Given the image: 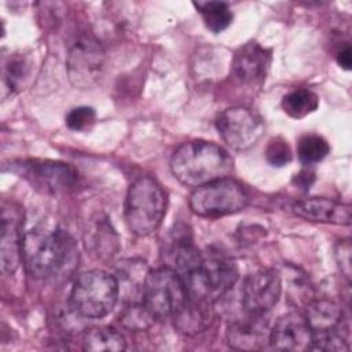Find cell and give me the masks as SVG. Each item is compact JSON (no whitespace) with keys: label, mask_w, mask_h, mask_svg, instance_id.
<instances>
[{"label":"cell","mask_w":352,"mask_h":352,"mask_svg":"<svg viewBox=\"0 0 352 352\" xmlns=\"http://www.w3.org/2000/svg\"><path fill=\"white\" fill-rule=\"evenodd\" d=\"M188 298L216 302L227 294L238 280L236 265L226 257L204 258L183 276Z\"/></svg>","instance_id":"6"},{"label":"cell","mask_w":352,"mask_h":352,"mask_svg":"<svg viewBox=\"0 0 352 352\" xmlns=\"http://www.w3.org/2000/svg\"><path fill=\"white\" fill-rule=\"evenodd\" d=\"M140 293V301L155 320L173 316L188 300L183 278L170 267L147 271Z\"/></svg>","instance_id":"5"},{"label":"cell","mask_w":352,"mask_h":352,"mask_svg":"<svg viewBox=\"0 0 352 352\" xmlns=\"http://www.w3.org/2000/svg\"><path fill=\"white\" fill-rule=\"evenodd\" d=\"M125 348L124 336L114 327H95L87 331L84 337V349L89 352H118Z\"/></svg>","instance_id":"19"},{"label":"cell","mask_w":352,"mask_h":352,"mask_svg":"<svg viewBox=\"0 0 352 352\" xmlns=\"http://www.w3.org/2000/svg\"><path fill=\"white\" fill-rule=\"evenodd\" d=\"M270 345L278 351L312 349L314 333L302 312L293 311L282 315L270 330Z\"/></svg>","instance_id":"11"},{"label":"cell","mask_w":352,"mask_h":352,"mask_svg":"<svg viewBox=\"0 0 352 352\" xmlns=\"http://www.w3.org/2000/svg\"><path fill=\"white\" fill-rule=\"evenodd\" d=\"M194 6L199 11L205 26L213 33H220L226 30L232 22V12L228 4L224 1L194 3Z\"/></svg>","instance_id":"21"},{"label":"cell","mask_w":352,"mask_h":352,"mask_svg":"<svg viewBox=\"0 0 352 352\" xmlns=\"http://www.w3.org/2000/svg\"><path fill=\"white\" fill-rule=\"evenodd\" d=\"M282 293V280L275 270H258L250 274L242 286V305L250 315H264L276 305Z\"/></svg>","instance_id":"10"},{"label":"cell","mask_w":352,"mask_h":352,"mask_svg":"<svg viewBox=\"0 0 352 352\" xmlns=\"http://www.w3.org/2000/svg\"><path fill=\"white\" fill-rule=\"evenodd\" d=\"M249 197L241 183L231 177L219 179L194 188L188 205L201 217H223L243 210Z\"/></svg>","instance_id":"7"},{"label":"cell","mask_w":352,"mask_h":352,"mask_svg":"<svg viewBox=\"0 0 352 352\" xmlns=\"http://www.w3.org/2000/svg\"><path fill=\"white\" fill-rule=\"evenodd\" d=\"M250 315V314H249ZM264 315H250L249 322L232 323L227 330V340L230 346L235 349L252 351L260 349L270 344V331L267 323L261 320Z\"/></svg>","instance_id":"15"},{"label":"cell","mask_w":352,"mask_h":352,"mask_svg":"<svg viewBox=\"0 0 352 352\" xmlns=\"http://www.w3.org/2000/svg\"><path fill=\"white\" fill-rule=\"evenodd\" d=\"M176 330L186 336H194L206 330L213 320L212 304L188 298L172 316Z\"/></svg>","instance_id":"17"},{"label":"cell","mask_w":352,"mask_h":352,"mask_svg":"<svg viewBox=\"0 0 352 352\" xmlns=\"http://www.w3.org/2000/svg\"><path fill=\"white\" fill-rule=\"evenodd\" d=\"M154 320V316L148 312L142 301L131 302L120 314L121 326L131 331L147 330L148 327H151Z\"/></svg>","instance_id":"23"},{"label":"cell","mask_w":352,"mask_h":352,"mask_svg":"<svg viewBox=\"0 0 352 352\" xmlns=\"http://www.w3.org/2000/svg\"><path fill=\"white\" fill-rule=\"evenodd\" d=\"M352 51L351 45L346 44L344 48H341L337 54V63L344 69V70H351V63H352Z\"/></svg>","instance_id":"29"},{"label":"cell","mask_w":352,"mask_h":352,"mask_svg":"<svg viewBox=\"0 0 352 352\" xmlns=\"http://www.w3.org/2000/svg\"><path fill=\"white\" fill-rule=\"evenodd\" d=\"M25 76V63L19 58L10 59L6 69V81L10 88H16Z\"/></svg>","instance_id":"26"},{"label":"cell","mask_w":352,"mask_h":352,"mask_svg":"<svg viewBox=\"0 0 352 352\" xmlns=\"http://www.w3.org/2000/svg\"><path fill=\"white\" fill-rule=\"evenodd\" d=\"M169 166L177 182L197 188L230 177L234 161L226 148L213 142L190 140L175 150Z\"/></svg>","instance_id":"2"},{"label":"cell","mask_w":352,"mask_h":352,"mask_svg":"<svg viewBox=\"0 0 352 352\" xmlns=\"http://www.w3.org/2000/svg\"><path fill=\"white\" fill-rule=\"evenodd\" d=\"M265 158L272 166H285L292 161V150L287 142L282 138H274L270 140L265 148Z\"/></svg>","instance_id":"24"},{"label":"cell","mask_w":352,"mask_h":352,"mask_svg":"<svg viewBox=\"0 0 352 352\" xmlns=\"http://www.w3.org/2000/svg\"><path fill=\"white\" fill-rule=\"evenodd\" d=\"M330 146L324 138L319 135H305L298 140L297 155L304 165H314L324 160Z\"/></svg>","instance_id":"22"},{"label":"cell","mask_w":352,"mask_h":352,"mask_svg":"<svg viewBox=\"0 0 352 352\" xmlns=\"http://www.w3.org/2000/svg\"><path fill=\"white\" fill-rule=\"evenodd\" d=\"M25 173L38 186L51 190L63 188L73 183L74 173L67 164L54 161H33L23 165Z\"/></svg>","instance_id":"18"},{"label":"cell","mask_w":352,"mask_h":352,"mask_svg":"<svg viewBox=\"0 0 352 352\" xmlns=\"http://www.w3.org/2000/svg\"><path fill=\"white\" fill-rule=\"evenodd\" d=\"M22 260L33 278L50 279L70 274L78 260V250L69 232L34 228L23 236Z\"/></svg>","instance_id":"1"},{"label":"cell","mask_w":352,"mask_h":352,"mask_svg":"<svg viewBox=\"0 0 352 352\" xmlns=\"http://www.w3.org/2000/svg\"><path fill=\"white\" fill-rule=\"evenodd\" d=\"M336 258L338 263V267L348 279L351 276V243L348 239L340 241L336 246Z\"/></svg>","instance_id":"27"},{"label":"cell","mask_w":352,"mask_h":352,"mask_svg":"<svg viewBox=\"0 0 352 352\" xmlns=\"http://www.w3.org/2000/svg\"><path fill=\"white\" fill-rule=\"evenodd\" d=\"M66 125L72 131H85L88 129L96 120V113L89 106H78L72 109L66 114Z\"/></svg>","instance_id":"25"},{"label":"cell","mask_w":352,"mask_h":352,"mask_svg":"<svg viewBox=\"0 0 352 352\" xmlns=\"http://www.w3.org/2000/svg\"><path fill=\"white\" fill-rule=\"evenodd\" d=\"M314 180H315V173H314L312 170H309V169H302L301 172H298V173L294 176L293 183H294L298 188L307 191V190H309V187H311V184L314 183Z\"/></svg>","instance_id":"28"},{"label":"cell","mask_w":352,"mask_h":352,"mask_svg":"<svg viewBox=\"0 0 352 352\" xmlns=\"http://www.w3.org/2000/svg\"><path fill=\"white\" fill-rule=\"evenodd\" d=\"M104 66V51L91 36H80L72 45L67 56L70 81L81 89L98 82Z\"/></svg>","instance_id":"9"},{"label":"cell","mask_w":352,"mask_h":352,"mask_svg":"<svg viewBox=\"0 0 352 352\" xmlns=\"http://www.w3.org/2000/svg\"><path fill=\"white\" fill-rule=\"evenodd\" d=\"M22 216L16 206L10 204L1 210V236H0V261L1 271L6 275L14 274L22 261L23 248Z\"/></svg>","instance_id":"12"},{"label":"cell","mask_w":352,"mask_h":352,"mask_svg":"<svg viewBox=\"0 0 352 352\" xmlns=\"http://www.w3.org/2000/svg\"><path fill=\"white\" fill-rule=\"evenodd\" d=\"M120 283L116 276L102 270H91L77 276L69 296L72 311L87 319L109 315L117 304Z\"/></svg>","instance_id":"4"},{"label":"cell","mask_w":352,"mask_h":352,"mask_svg":"<svg viewBox=\"0 0 352 352\" xmlns=\"http://www.w3.org/2000/svg\"><path fill=\"white\" fill-rule=\"evenodd\" d=\"M219 135L234 150H248L264 132L263 120L250 109L235 106L221 111L216 120Z\"/></svg>","instance_id":"8"},{"label":"cell","mask_w":352,"mask_h":352,"mask_svg":"<svg viewBox=\"0 0 352 352\" xmlns=\"http://www.w3.org/2000/svg\"><path fill=\"white\" fill-rule=\"evenodd\" d=\"M166 212V194L161 184L150 177H138L128 188L124 219L136 236H147L162 223Z\"/></svg>","instance_id":"3"},{"label":"cell","mask_w":352,"mask_h":352,"mask_svg":"<svg viewBox=\"0 0 352 352\" xmlns=\"http://www.w3.org/2000/svg\"><path fill=\"white\" fill-rule=\"evenodd\" d=\"M292 212L304 220L337 226L351 224V206L334 199L312 197L296 201Z\"/></svg>","instance_id":"13"},{"label":"cell","mask_w":352,"mask_h":352,"mask_svg":"<svg viewBox=\"0 0 352 352\" xmlns=\"http://www.w3.org/2000/svg\"><path fill=\"white\" fill-rule=\"evenodd\" d=\"M304 315L314 334L346 327L342 308L337 302L327 298H318L311 301L307 305Z\"/></svg>","instance_id":"16"},{"label":"cell","mask_w":352,"mask_h":352,"mask_svg":"<svg viewBox=\"0 0 352 352\" xmlns=\"http://www.w3.org/2000/svg\"><path fill=\"white\" fill-rule=\"evenodd\" d=\"M270 63L271 51L256 41H249L235 52L232 69L241 81L252 84L265 78Z\"/></svg>","instance_id":"14"},{"label":"cell","mask_w":352,"mask_h":352,"mask_svg":"<svg viewBox=\"0 0 352 352\" xmlns=\"http://www.w3.org/2000/svg\"><path fill=\"white\" fill-rule=\"evenodd\" d=\"M319 106V98L308 88H297L282 98L283 111L296 120L314 113Z\"/></svg>","instance_id":"20"}]
</instances>
